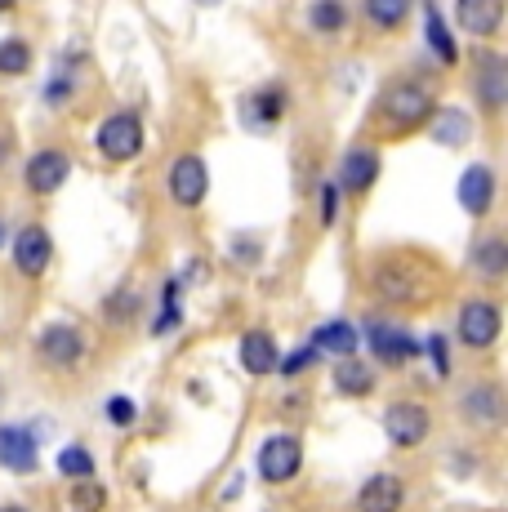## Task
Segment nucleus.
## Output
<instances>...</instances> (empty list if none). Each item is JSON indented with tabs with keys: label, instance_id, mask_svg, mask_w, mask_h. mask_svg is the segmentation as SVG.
<instances>
[{
	"label": "nucleus",
	"instance_id": "nucleus-23",
	"mask_svg": "<svg viewBox=\"0 0 508 512\" xmlns=\"http://www.w3.org/2000/svg\"><path fill=\"white\" fill-rule=\"evenodd\" d=\"M312 348L335 352V357H357V330L348 321H326V326L312 334Z\"/></svg>",
	"mask_w": 508,
	"mask_h": 512
},
{
	"label": "nucleus",
	"instance_id": "nucleus-2",
	"mask_svg": "<svg viewBox=\"0 0 508 512\" xmlns=\"http://www.w3.org/2000/svg\"><path fill=\"white\" fill-rule=\"evenodd\" d=\"M94 143H99V152L107 156V161H116V165L134 161V156L143 152V121H139V112H112V116H103Z\"/></svg>",
	"mask_w": 508,
	"mask_h": 512
},
{
	"label": "nucleus",
	"instance_id": "nucleus-21",
	"mask_svg": "<svg viewBox=\"0 0 508 512\" xmlns=\"http://www.w3.org/2000/svg\"><path fill=\"white\" fill-rule=\"evenodd\" d=\"M424 36H428V45H433V54L442 58V67H455L459 63V49L451 41V27H446L442 9H437L433 0H424Z\"/></svg>",
	"mask_w": 508,
	"mask_h": 512
},
{
	"label": "nucleus",
	"instance_id": "nucleus-20",
	"mask_svg": "<svg viewBox=\"0 0 508 512\" xmlns=\"http://www.w3.org/2000/svg\"><path fill=\"white\" fill-rule=\"evenodd\" d=\"M459 410H464V419L468 423H482V428H495L504 415V406H500V388L495 383H477L473 392H468L464 401H459Z\"/></svg>",
	"mask_w": 508,
	"mask_h": 512
},
{
	"label": "nucleus",
	"instance_id": "nucleus-31",
	"mask_svg": "<svg viewBox=\"0 0 508 512\" xmlns=\"http://www.w3.org/2000/svg\"><path fill=\"white\" fill-rule=\"evenodd\" d=\"M312 361H317V348H312V343H308V348L290 352V357H277V370L286 374V379H295V374H304V370L312 366Z\"/></svg>",
	"mask_w": 508,
	"mask_h": 512
},
{
	"label": "nucleus",
	"instance_id": "nucleus-34",
	"mask_svg": "<svg viewBox=\"0 0 508 512\" xmlns=\"http://www.w3.org/2000/svg\"><path fill=\"white\" fill-rule=\"evenodd\" d=\"M339 223V183L321 187V228H335Z\"/></svg>",
	"mask_w": 508,
	"mask_h": 512
},
{
	"label": "nucleus",
	"instance_id": "nucleus-8",
	"mask_svg": "<svg viewBox=\"0 0 508 512\" xmlns=\"http://www.w3.org/2000/svg\"><path fill=\"white\" fill-rule=\"evenodd\" d=\"M67 174H72V156L58 152V147H45V152H36L32 161H27L23 179H27V192L50 196V192H58V187L67 183Z\"/></svg>",
	"mask_w": 508,
	"mask_h": 512
},
{
	"label": "nucleus",
	"instance_id": "nucleus-33",
	"mask_svg": "<svg viewBox=\"0 0 508 512\" xmlns=\"http://www.w3.org/2000/svg\"><path fill=\"white\" fill-rule=\"evenodd\" d=\"M134 415H139V410H134L130 397H112V401H107V423H112V428H130Z\"/></svg>",
	"mask_w": 508,
	"mask_h": 512
},
{
	"label": "nucleus",
	"instance_id": "nucleus-35",
	"mask_svg": "<svg viewBox=\"0 0 508 512\" xmlns=\"http://www.w3.org/2000/svg\"><path fill=\"white\" fill-rule=\"evenodd\" d=\"M424 348H428V357H433L437 374H446V370H451V361H446V339H442V334H433V339H428Z\"/></svg>",
	"mask_w": 508,
	"mask_h": 512
},
{
	"label": "nucleus",
	"instance_id": "nucleus-18",
	"mask_svg": "<svg viewBox=\"0 0 508 512\" xmlns=\"http://www.w3.org/2000/svg\"><path fill=\"white\" fill-rule=\"evenodd\" d=\"M468 134H473V121H468V112H459V107H437V112H428V139L433 143L464 147Z\"/></svg>",
	"mask_w": 508,
	"mask_h": 512
},
{
	"label": "nucleus",
	"instance_id": "nucleus-19",
	"mask_svg": "<svg viewBox=\"0 0 508 512\" xmlns=\"http://www.w3.org/2000/svg\"><path fill=\"white\" fill-rule=\"evenodd\" d=\"M468 263H473V272L482 281H504V272H508V241H504V236H482V241L473 245V254H468Z\"/></svg>",
	"mask_w": 508,
	"mask_h": 512
},
{
	"label": "nucleus",
	"instance_id": "nucleus-4",
	"mask_svg": "<svg viewBox=\"0 0 508 512\" xmlns=\"http://www.w3.org/2000/svg\"><path fill=\"white\" fill-rule=\"evenodd\" d=\"M254 468H259V477L268 481V486L295 481L299 468H304V446H299V437H290V432H277V437H268L259 446V459H254Z\"/></svg>",
	"mask_w": 508,
	"mask_h": 512
},
{
	"label": "nucleus",
	"instance_id": "nucleus-30",
	"mask_svg": "<svg viewBox=\"0 0 508 512\" xmlns=\"http://www.w3.org/2000/svg\"><path fill=\"white\" fill-rule=\"evenodd\" d=\"M103 504H107V490L99 486V481L94 477L76 481V490H72V508L76 512H103Z\"/></svg>",
	"mask_w": 508,
	"mask_h": 512
},
{
	"label": "nucleus",
	"instance_id": "nucleus-6",
	"mask_svg": "<svg viewBox=\"0 0 508 512\" xmlns=\"http://www.w3.org/2000/svg\"><path fill=\"white\" fill-rule=\"evenodd\" d=\"M36 352H41L45 366L67 370L85 357V334L76 326H67V321H58V326H45L41 334H36Z\"/></svg>",
	"mask_w": 508,
	"mask_h": 512
},
{
	"label": "nucleus",
	"instance_id": "nucleus-12",
	"mask_svg": "<svg viewBox=\"0 0 508 512\" xmlns=\"http://www.w3.org/2000/svg\"><path fill=\"white\" fill-rule=\"evenodd\" d=\"M455 23L468 36H495L504 27V0H455Z\"/></svg>",
	"mask_w": 508,
	"mask_h": 512
},
{
	"label": "nucleus",
	"instance_id": "nucleus-14",
	"mask_svg": "<svg viewBox=\"0 0 508 512\" xmlns=\"http://www.w3.org/2000/svg\"><path fill=\"white\" fill-rule=\"evenodd\" d=\"M366 339H370V348H375V357L384 361V366H406V361L419 352V343L410 339L406 330L384 326V321H375V326L366 330Z\"/></svg>",
	"mask_w": 508,
	"mask_h": 512
},
{
	"label": "nucleus",
	"instance_id": "nucleus-22",
	"mask_svg": "<svg viewBox=\"0 0 508 512\" xmlns=\"http://www.w3.org/2000/svg\"><path fill=\"white\" fill-rule=\"evenodd\" d=\"M335 388L344 392V397H370V392H375V370H370L366 361H357V357H339Z\"/></svg>",
	"mask_w": 508,
	"mask_h": 512
},
{
	"label": "nucleus",
	"instance_id": "nucleus-26",
	"mask_svg": "<svg viewBox=\"0 0 508 512\" xmlns=\"http://www.w3.org/2000/svg\"><path fill=\"white\" fill-rule=\"evenodd\" d=\"M375 294H379V299H388V303H410L419 290L410 285V277L402 268H379L375 272Z\"/></svg>",
	"mask_w": 508,
	"mask_h": 512
},
{
	"label": "nucleus",
	"instance_id": "nucleus-5",
	"mask_svg": "<svg viewBox=\"0 0 508 512\" xmlns=\"http://www.w3.org/2000/svg\"><path fill=\"white\" fill-rule=\"evenodd\" d=\"M428 428H433V419H428V410L419 406V401H393V406L384 410V432L393 446L402 450H415L419 441L428 437Z\"/></svg>",
	"mask_w": 508,
	"mask_h": 512
},
{
	"label": "nucleus",
	"instance_id": "nucleus-11",
	"mask_svg": "<svg viewBox=\"0 0 508 512\" xmlns=\"http://www.w3.org/2000/svg\"><path fill=\"white\" fill-rule=\"evenodd\" d=\"M459 205H464V214H473V219H486L495 205V170L491 165H468L464 174H459Z\"/></svg>",
	"mask_w": 508,
	"mask_h": 512
},
{
	"label": "nucleus",
	"instance_id": "nucleus-36",
	"mask_svg": "<svg viewBox=\"0 0 508 512\" xmlns=\"http://www.w3.org/2000/svg\"><path fill=\"white\" fill-rule=\"evenodd\" d=\"M18 5V0H0V14H9V9H14Z\"/></svg>",
	"mask_w": 508,
	"mask_h": 512
},
{
	"label": "nucleus",
	"instance_id": "nucleus-37",
	"mask_svg": "<svg viewBox=\"0 0 508 512\" xmlns=\"http://www.w3.org/2000/svg\"><path fill=\"white\" fill-rule=\"evenodd\" d=\"M197 5H201V9H210V5H223V0H197Z\"/></svg>",
	"mask_w": 508,
	"mask_h": 512
},
{
	"label": "nucleus",
	"instance_id": "nucleus-1",
	"mask_svg": "<svg viewBox=\"0 0 508 512\" xmlns=\"http://www.w3.org/2000/svg\"><path fill=\"white\" fill-rule=\"evenodd\" d=\"M428 112H433V94H428L419 81H393L384 94H379V121H384L393 134L424 125Z\"/></svg>",
	"mask_w": 508,
	"mask_h": 512
},
{
	"label": "nucleus",
	"instance_id": "nucleus-17",
	"mask_svg": "<svg viewBox=\"0 0 508 512\" xmlns=\"http://www.w3.org/2000/svg\"><path fill=\"white\" fill-rule=\"evenodd\" d=\"M277 357H281V348H277V339H272L268 330L241 334V366H246V374L263 379V374L277 370Z\"/></svg>",
	"mask_w": 508,
	"mask_h": 512
},
{
	"label": "nucleus",
	"instance_id": "nucleus-10",
	"mask_svg": "<svg viewBox=\"0 0 508 512\" xmlns=\"http://www.w3.org/2000/svg\"><path fill=\"white\" fill-rule=\"evenodd\" d=\"M473 90H477V103H482L486 112H500V107L508 103V63H504V54H482L477 58Z\"/></svg>",
	"mask_w": 508,
	"mask_h": 512
},
{
	"label": "nucleus",
	"instance_id": "nucleus-27",
	"mask_svg": "<svg viewBox=\"0 0 508 512\" xmlns=\"http://www.w3.org/2000/svg\"><path fill=\"white\" fill-rule=\"evenodd\" d=\"M406 9H410V0H366V18L375 27H384V32L406 23Z\"/></svg>",
	"mask_w": 508,
	"mask_h": 512
},
{
	"label": "nucleus",
	"instance_id": "nucleus-7",
	"mask_svg": "<svg viewBox=\"0 0 508 512\" xmlns=\"http://www.w3.org/2000/svg\"><path fill=\"white\" fill-rule=\"evenodd\" d=\"M210 192V174H205V161L201 156H179L170 165V201L183 205V210H197Z\"/></svg>",
	"mask_w": 508,
	"mask_h": 512
},
{
	"label": "nucleus",
	"instance_id": "nucleus-13",
	"mask_svg": "<svg viewBox=\"0 0 508 512\" xmlns=\"http://www.w3.org/2000/svg\"><path fill=\"white\" fill-rule=\"evenodd\" d=\"M36 437L41 428H0V468L9 472H36Z\"/></svg>",
	"mask_w": 508,
	"mask_h": 512
},
{
	"label": "nucleus",
	"instance_id": "nucleus-9",
	"mask_svg": "<svg viewBox=\"0 0 508 512\" xmlns=\"http://www.w3.org/2000/svg\"><path fill=\"white\" fill-rule=\"evenodd\" d=\"M50 259H54V236L41 223H32V228H23L14 236V268L23 277H41L50 268Z\"/></svg>",
	"mask_w": 508,
	"mask_h": 512
},
{
	"label": "nucleus",
	"instance_id": "nucleus-15",
	"mask_svg": "<svg viewBox=\"0 0 508 512\" xmlns=\"http://www.w3.org/2000/svg\"><path fill=\"white\" fill-rule=\"evenodd\" d=\"M402 499H406L402 477H393V472H375V477L361 486L357 508L361 512H402Z\"/></svg>",
	"mask_w": 508,
	"mask_h": 512
},
{
	"label": "nucleus",
	"instance_id": "nucleus-29",
	"mask_svg": "<svg viewBox=\"0 0 508 512\" xmlns=\"http://www.w3.org/2000/svg\"><path fill=\"white\" fill-rule=\"evenodd\" d=\"M58 472H63V477H72V481L94 477V455L85 446H67L63 455H58Z\"/></svg>",
	"mask_w": 508,
	"mask_h": 512
},
{
	"label": "nucleus",
	"instance_id": "nucleus-24",
	"mask_svg": "<svg viewBox=\"0 0 508 512\" xmlns=\"http://www.w3.org/2000/svg\"><path fill=\"white\" fill-rule=\"evenodd\" d=\"M281 112H286V90H259V94H250V103H246V121L250 125H277L281 121Z\"/></svg>",
	"mask_w": 508,
	"mask_h": 512
},
{
	"label": "nucleus",
	"instance_id": "nucleus-38",
	"mask_svg": "<svg viewBox=\"0 0 508 512\" xmlns=\"http://www.w3.org/2000/svg\"><path fill=\"white\" fill-rule=\"evenodd\" d=\"M0 512H27V508H18V504H5V508H0Z\"/></svg>",
	"mask_w": 508,
	"mask_h": 512
},
{
	"label": "nucleus",
	"instance_id": "nucleus-28",
	"mask_svg": "<svg viewBox=\"0 0 508 512\" xmlns=\"http://www.w3.org/2000/svg\"><path fill=\"white\" fill-rule=\"evenodd\" d=\"M27 67H32V45L18 41V36L0 41V76H23Z\"/></svg>",
	"mask_w": 508,
	"mask_h": 512
},
{
	"label": "nucleus",
	"instance_id": "nucleus-39",
	"mask_svg": "<svg viewBox=\"0 0 508 512\" xmlns=\"http://www.w3.org/2000/svg\"><path fill=\"white\" fill-rule=\"evenodd\" d=\"M0 241H5V228H0Z\"/></svg>",
	"mask_w": 508,
	"mask_h": 512
},
{
	"label": "nucleus",
	"instance_id": "nucleus-16",
	"mask_svg": "<svg viewBox=\"0 0 508 512\" xmlns=\"http://www.w3.org/2000/svg\"><path fill=\"white\" fill-rule=\"evenodd\" d=\"M375 179H379V152L375 147H353L344 156V165H339V183L353 196H366L375 187Z\"/></svg>",
	"mask_w": 508,
	"mask_h": 512
},
{
	"label": "nucleus",
	"instance_id": "nucleus-25",
	"mask_svg": "<svg viewBox=\"0 0 508 512\" xmlns=\"http://www.w3.org/2000/svg\"><path fill=\"white\" fill-rule=\"evenodd\" d=\"M308 27H312V32H321V36L344 32V27H348L344 0H312V5H308Z\"/></svg>",
	"mask_w": 508,
	"mask_h": 512
},
{
	"label": "nucleus",
	"instance_id": "nucleus-3",
	"mask_svg": "<svg viewBox=\"0 0 508 512\" xmlns=\"http://www.w3.org/2000/svg\"><path fill=\"white\" fill-rule=\"evenodd\" d=\"M500 326H504L500 303H491V299H468L464 308H459L455 334H459V343H464V348L486 352V348H495V339H500Z\"/></svg>",
	"mask_w": 508,
	"mask_h": 512
},
{
	"label": "nucleus",
	"instance_id": "nucleus-32",
	"mask_svg": "<svg viewBox=\"0 0 508 512\" xmlns=\"http://www.w3.org/2000/svg\"><path fill=\"white\" fill-rule=\"evenodd\" d=\"M134 312H139V299H134L130 290H121V294H112V299H107V321H130Z\"/></svg>",
	"mask_w": 508,
	"mask_h": 512
}]
</instances>
